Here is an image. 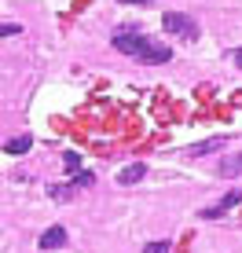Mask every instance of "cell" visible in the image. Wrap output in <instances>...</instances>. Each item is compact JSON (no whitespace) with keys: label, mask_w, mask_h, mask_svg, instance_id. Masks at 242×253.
Segmentation results:
<instances>
[{"label":"cell","mask_w":242,"mask_h":253,"mask_svg":"<svg viewBox=\"0 0 242 253\" xmlns=\"http://www.w3.org/2000/svg\"><path fill=\"white\" fill-rule=\"evenodd\" d=\"M143 41H147V37H143L140 30H136V26H125V30H121L118 37H114V48H118V51H125V55H140Z\"/></svg>","instance_id":"7a4b0ae2"},{"label":"cell","mask_w":242,"mask_h":253,"mask_svg":"<svg viewBox=\"0 0 242 253\" xmlns=\"http://www.w3.org/2000/svg\"><path fill=\"white\" fill-rule=\"evenodd\" d=\"M37 246H40V250H59V246H66V228H59V224H55V228H48V231L37 239Z\"/></svg>","instance_id":"5b68a950"},{"label":"cell","mask_w":242,"mask_h":253,"mask_svg":"<svg viewBox=\"0 0 242 253\" xmlns=\"http://www.w3.org/2000/svg\"><path fill=\"white\" fill-rule=\"evenodd\" d=\"M239 202H242V191H228V195H224L217 206L202 209V216H205V220H217V216H224V213H228L231 206H239Z\"/></svg>","instance_id":"277c9868"},{"label":"cell","mask_w":242,"mask_h":253,"mask_svg":"<svg viewBox=\"0 0 242 253\" xmlns=\"http://www.w3.org/2000/svg\"><path fill=\"white\" fill-rule=\"evenodd\" d=\"M161 26H165L169 33H176V37H187V41H195L198 37V26L191 15H180V11H165L161 15Z\"/></svg>","instance_id":"6da1fadb"},{"label":"cell","mask_w":242,"mask_h":253,"mask_svg":"<svg viewBox=\"0 0 242 253\" xmlns=\"http://www.w3.org/2000/svg\"><path fill=\"white\" fill-rule=\"evenodd\" d=\"M231 59H235V66H242V48H235V51H231Z\"/></svg>","instance_id":"9a60e30c"},{"label":"cell","mask_w":242,"mask_h":253,"mask_svg":"<svg viewBox=\"0 0 242 253\" xmlns=\"http://www.w3.org/2000/svg\"><path fill=\"white\" fill-rule=\"evenodd\" d=\"M220 172H224V176H242V151L220 158Z\"/></svg>","instance_id":"52a82bcc"},{"label":"cell","mask_w":242,"mask_h":253,"mask_svg":"<svg viewBox=\"0 0 242 253\" xmlns=\"http://www.w3.org/2000/svg\"><path fill=\"white\" fill-rule=\"evenodd\" d=\"M0 33H4V37H15V33H22V26L19 22H4V26H0Z\"/></svg>","instance_id":"5bb4252c"},{"label":"cell","mask_w":242,"mask_h":253,"mask_svg":"<svg viewBox=\"0 0 242 253\" xmlns=\"http://www.w3.org/2000/svg\"><path fill=\"white\" fill-rule=\"evenodd\" d=\"M92 184H96L92 172H74V187H92Z\"/></svg>","instance_id":"7c38bea8"},{"label":"cell","mask_w":242,"mask_h":253,"mask_svg":"<svg viewBox=\"0 0 242 253\" xmlns=\"http://www.w3.org/2000/svg\"><path fill=\"white\" fill-rule=\"evenodd\" d=\"M48 195L55 198V202H70L74 187H70V184H51V187H48Z\"/></svg>","instance_id":"30bf717a"},{"label":"cell","mask_w":242,"mask_h":253,"mask_svg":"<svg viewBox=\"0 0 242 253\" xmlns=\"http://www.w3.org/2000/svg\"><path fill=\"white\" fill-rule=\"evenodd\" d=\"M30 147H33V136H11V139L4 143V151H7V154H26Z\"/></svg>","instance_id":"9c48e42d"},{"label":"cell","mask_w":242,"mask_h":253,"mask_svg":"<svg viewBox=\"0 0 242 253\" xmlns=\"http://www.w3.org/2000/svg\"><path fill=\"white\" fill-rule=\"evenodd\" d=\"M63 165H66V172H77V169H81V158H77L74 151H66L63 154Z\"/></svg>","instance_id":"8fae6325"},{"label":"cell","mask_w":242,"mask_h":253,"mask_svg":"<svg viewBox=\"0 0 242 253\" xmlns=\"http://www.w3.org/2000/svg\"><path fill=\"white\" fill-rule=\"evenodd\" d=\"M121 4H154V0H121Z\"/></svg>","instance_id":"2e32d148"},{"label":"cell","mask_w":242,"mask_h":253,"mask_svg":"<svg viewBox=\"0 0 242 253\" xmlns=\"http://www.w3.org/2000/svg\"><path fill=\"white\" fill-rule=\"evenodd\" d=\"M224 147V139H202V143H195V147H187V154L191 158H205V154H213V151H220Z\"/></svg>","instance_id":"ba28073f"},{"label":"cell","mask_w":242,"mask_h":253,"mask_svg":"<svg viewBox=\"0 0 242 253\" xmlns=\"http://www.w3.org/2000/svg\"><path fill=\"white\" fill-rule=\"evenodd\" d=\"M136 59H140V63H147V66H161V63H169V59H172V51H169L165 44H158V41H151V37H147Z\"/></svg>","instance_id":"3957f363"},{"label":"cell","mask_w":242,"mask_h":253,"mask_svg":"<svg viewBox=\"0 0 242 253\" xmlns=\"http://www.w3.org/2000/svg\"><path fill=\"white\" fill-rule=\"evenodd\" d=\"M143 250L147 253H165V250H172V242H147Z\"/></svg>","instance_id":"4fadbf2b"},{"label":"cell","mask_w":242,"mask_h":253,"mask_svg":"<svg viewBox=\"0 0 242 253\" xmlns=\"http://www.w3.org/2000/svg\"><path fill=\"white\" fill-rule=\"evenodd\" d=\"M143 176H147V165H143V162H132V165H125V169H121L118 184H121V187H132V184H140Z\"/></svg>","instance_id":"8992f818"}]
</instances>
